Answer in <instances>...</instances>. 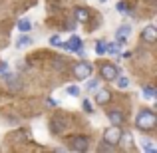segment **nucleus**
Masks as SVG:
<instances>
[{"mask_svg":"<svg viewBox=\"0 0 157 153\" xmlns=\"http://www.w3.org/2000/svg\"><path fill=\"white\" fill-rule=\"evenodd\" d=\"M157 123V117L153 113V109H149V107H141V111L137 113V117H135V127L137 129H143V131H149L153 129Z\"/></svg>","mask_w":157,"mask_h":153,"instance_id":"obj_1","label":"nucleus"},{"mask_svg":"<svg viewBox=\"0 0 157 153\" xmlns=\"http://www.w3.org/2000/svg\"><path fill=\"white\" fill-rule=\"evenodd\" d=\"M92 72H94V66L90 62H78L76 68H74V74H76L78 80H88L92 76Z\"/></svg>","mask_w":157,"mask_h":153,"instance_id":"obj_2","label":"nucleus"},{"mask_svg":"<svg viewBox=\"0 0 157 153\" xmlns=\"http://www.w3.org/2000/svg\"><path fill=\"white\" fill-rule=\"evenodd\" d=\"M119 137H121V129H119V125H111V127H107V129L104 131V141L105 143L117 145Z\"/></svg>","mask_w":157,"mask_h":153,"instance_id":"obj_3","label":"nucleus"},{"mask_svg":"<svg viewBox=\"0 0 157 153\" xmlns=\"http://www.w3.org/2000/svg\"><path fill=\"white\" fill-rule=\"evenodd\" d=\"M82 38L80 36H72V38L68 40V42H60V46L64 48V50H68V52H84V48H82Z\"/></svg>","mask_w":157,"mask_h":153,"instance_id":"obj_4","label":"nucleus"},{"mask_svg":"<svg viewBox=\"0 0 157 153\" xmlns=\"http://www.w3.org/2000/svg\"><path fill=\"white\" fill-rule=\"evenodd\" d=\"M100 74H101V78L104 80H107V82H113L115 78H117V68H115L113 64H104L101 66V70H100Z\"/></svg>","mask_w":157,"mask_h":153,"instance_id":"obj_5","label":"nucleus"},{"mask_svg":"<svg viewBox=\"0 0 157 153\" xmlns=\"http://www.w3.org/2000/svg\"><path fill=\"white\" fill-rule=\"evenodd\" d=\"M88 137H74L72 143H70V147H72V151H86L88 149Z\"/></svg>","mask_w":157,"mask_h":153,"instance_id":"obj_6","label":"nucleus"},{"mask_svg":"<svg viewBox=\"0 0 157 153\" xmlns=\"http://www.w3.org/2000/svg\"><path fill=\"white\" fill-rule=\"evenodd\" d=\"M129 34H131V26H127V24H123V26H119L117 30H115V40L117 42H125L127 38H129Z\"/></svg>","mask_w":157,"mask_h":153,"instance_id":"obj_7","label":"nucleus"},{"mask_svg":"<svg viewBox=\"0 0 157 153\" xmlns=\"http://www.w3.org/2000/svg\"><path fill=\"white\" fill-rule=\"evenodd\" d=\"M141 40H145L147 44H153L157 40V28L155 26H147L145 30L141 32Z\"/></svg>","mask_w":157,"mask_h":153,"instance_id":"obj_8","label":"nucleus"},{"mask_svg":"<svg viewBox=\"0 0 157 153\" xmlns=\"http://www.w3.org/2000/svg\"><path fill=\"white\" fill-rule=\"evenodd\" d=\"M107 117H109L111 125H121V123L125 121V115H123V111H119V109H111L109 113H107Z\"/></svg>","mask_w":157,"mask_h":153,"instance_id":"obj_9","label":"nucleus"},{"mask_svg":"<svg viewBox=\"0 0 157 153\" xmlns=\"http://www.w3.org/2000/svg\"><path fill=\"white\" fill-rule=\"evenodd\" d=\"M111 100V94L107 92V90H98V94H96V101L100 103V105H105L107 101Z\"/></svg>","mask_w":157,"mask_h":153,"instance_id":"obj_10","label":"nucleus"},{"mask_svg":"<svg viewBox=\"0 0 157 153\" xmlns=\"http://www.w3.org/2000/svg\"><path fill=\"white\" fill-rule=\"evenodd\" d=\"M74 14H76V20L80 24H86L90 20V12L86 10V8H76V12H74Z\"/></svg>","mask_w":157,"mask_h":153,"instance_id":"obj_11","label":"nucleus"},{"mask_svg":"<svg viewBox=\"0 0 157 153\" xmlns=\"http://www.w3.org/2000/svg\"><path fill=\"white\" fill-rule=\"evenodd\" d=\"M131 141H133L131 133H127V131H125V133H121V137H119V141H117V143H121L125 149H131V147H133V143H131Z\"/></svg>","mask_w":157,"mask_h":153,"instance_id":"obj_12","label":"nucleus"},{"mask_svg":"<svg viewBox=\"0 0 157 153\" xmlns=\"http://www.w3.org/2000/svg\"><path fill=\"white\" fill-rule=\"evenodd\" d=\"M119 50H121V42H111V44H105V52L111 54V56H115V54H119Z\"/></svg>","mask_w":157,"mask_h":153,"instance_id":"obj_13","label":"nucleus"},{"mask_svg":"<svg viewBox=\"0 0 157 153\" xmlns=\"http://www.w3.org/2000/svg\"><path fill=\"white\" fill-rule=\"evenodd\" d=\"M26 46H32V38H28V36H20V38L16 40V48H26Z\"/></svg>","mask_w":157,"mask_h":153,"instance_id":"obj_14","label":"nucleus"},{"mask_svg":"<svg viewBox=\"0 0 157 153\" xmlns=\"http://www.w3.org/2000/svg\"><path fill=\"white\" fill-rule=\"evenodd\" d=\"M30 28H32V24H30V20H26V18H22V20H20V22H18V30H20V32H22V34H26V32H28V30H30Z\"/></svg>","mask_w":157,"mask_h":153,"instance_id":"obj_15","label":"nucleus"},{"mask_svg":"<svg viewBox=\"0 0 157 153\" xmlns=\"http://www.w3.org/2000/svg\"><path fill=\"white\" fill-rule=\"evenodd\" d=\"M115 82H117V88L119 90H125L127 86H129V80H127L125 76H119V74H117V78H115Z\"/></svg>","mask_w":157,"mask_h":153,"instance_id":"obj_16","label":"nucleus"},{"mask_svg":"<svg viewBox=\"0 0 157 153\" xmlns=\"http://www.w3.org/2000/svg\"><path fill=\"white\" fill-rule=\"evenodd\" d=\"M141 147H143V151H149V153H153V151H157V147L153 145V143H151V139H143Z\"/></svg>","mask_w":157,"mask_h":153,"instance_id":"obj_17","label":"nucleus"},{"mask_svg":"<svg viewBox=\"0 0 157 153\" xmlns=\"http://www.w3.org/2000/svg\"><path fill=\"white\" fill-rule=\"evenodd\" d=\"M143 98H147V100H155V90L151 88V86H145V88H143Z\"/></svg>","mask_w":157,"mask_h":153,"instance_id":"obj_18","label":"nucleus"},{"mask_svg":"<svg viewBox=\"0 0 157 153\" xmlns=\"http://www.w3.org/2000/svg\"><path fill=\"white\" fill-rule=\"evenodd\" d=\"M66 94L72 96V98H78L80 96V88H78V86H68V88H66Z\"/></svg>","mask_w":157,"mask_h":153,"instance_id":"obj_19","label":"nucleus"},{"mask_svg":"<svg viewBox=\"0 0 157 153\" xmlns=\"http://www.w3.org/2000/svg\"><path fill=\"white\" fill-rule=\"evenodd\" d=\"M96 52L100 54V56H104V54H105V42H104V40H100V42L96 44Z\"/></svg>","mask_w":157,"mask_h":153,"instance_id":"obj_20","label":"nucleus"},{"mask_svg":"<svg viewBox=\"0 0 157 153\" xmlns=\"http://www.w3.org/2000/svg\"><path fill=\"white\" fill-rule=\"evenodd\" d=\"M8 74H10V72H8V64H6V62H2V64H0V76L6 78Z\"/></svg>","mask_w":157,"mask_h":153,"instance_id":"obj_21","label":"nucleus"},{"mask_svg":"<svg viewBox=\"0 0 157 153\" xmlns=\"http://www.w3.org/2000/svg\"><path fill=\"white\" fill-rule=\"evenodd\" d=\"M86 88L92 92V90H98V80H88V84H86Z\"/></svg>","mask_w":157,"mask_h":153,"instance_id":"obj_22","label":"nucleus"},{"mask_svg":"<svg viewBox=\"0 0 157 153\" xmlns=\"http://www.w3.org/2000/svg\"><path fill=\"white\" fill-rule=\"evenodd\" d=\"M84 111H86V113H92V111H94V109H92V103H90L88 100L84 101Z\"/></svg>","mask_w":157,"mask_h":153,"instance_id":"obj_23","label":"nucleus"},{"mask_svg":"<svg viewBox=\"0 0 157 153\" xmlns=\"http://www.w3.org/2000/svg\"><path fill=\"white\" fill-rule=\"evenodd\" d=\"M50 44H52V46H60V36H52Z\"/></svg>","mask_w":157,"mask_h":153,"instance_id":"obj_24","label":"nucleus"},{"mask_svg":"<svg viewBox=\"0 0 157 153\" xmlns=\"http://www.w3.org/2000/svg\"><path fill=\"white\" fill-rule=\"evenodd\" d=\"M100 149H101V151H111V149H113V145H111V143H104Z\"/></svg>","mask_w":157,"mask_h":153,"instance_id":"obj_25","label":"nucleus"},{"mask_svg":"<svg viewBox=\"0 0 157 153\" xmlns=\"http://www.w3.org/2000/svg\"><path fill=\"white\" fill-rule=\"evenodd\" d=\"M117 10H119V12H123V10H125V4L119 2V4H117Z\"/></svg>","mask_w":157,"mask_h":153,"instance_id":"obj_26","label":"nucleus"},{"mask_svg":"<svg viewBox=\"0 0 157 153\" xmlns=\"http://www.w3.org/2000/svg\"><path fill=\"white\" fill-rule=\"evenodd\" d=\"M100 2H105V0H100Z\"/></svg>","mask_w":157,"mask_h":153,"instance_id":"obj_27","label":"nucleus"}]
</instances>
